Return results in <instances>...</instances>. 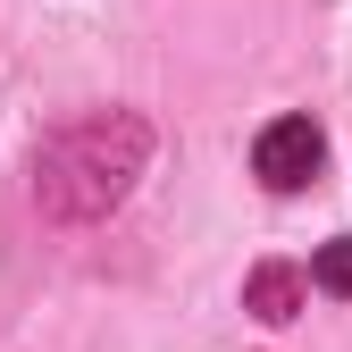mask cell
Here are the masks:
<instances>
[{"instance_id":"7a4b0ae2","label":"cell","mask_w":352,"mask_h":352,"mask_svg":"<svg viewBox=\"0 0 352 352\" xmlns=\"http://www.w3.org/2000/svg\"><path fill=\"white\" fill-rule=\"evenodd\" d=\"M302 294H311V277L302 269H252V285H243V311H260V319H294L302 311Z\"/></svg>"},{"instance_id":"3957f363","label":"cell","mask_w":352,"mask_h":352,"mask_svg":"<svg viewBox=\"0 0 352 352\" xmlns=\"http://www.w3.org/2000/svg\"><path fill=\"white\" fill-rule=\"evenodd\" d=\"M311 285H319V294H336V302H352V235L319 243V260H311Z\"/></svg>"},{"instance_id":"6da1fadb","label":"cell","mask_w":352,"mask_h":352,"mask_svg":"<svg viewBox=\"0 0 352 352\" xmlns=\"http://www.w3.org/2000/svg\"><path fill=\"white\" fill-rule=\"evenodd\" d=\"M319 168H327V135H319L311 118H269V126H260V143H252V176H260L269 193H302Z\"/></svg>"}]
</instances>
